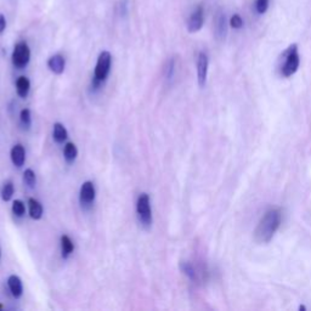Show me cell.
<instances>
[{"label": "cell", "mask_w": 311, "mask_h": 311, "mask_svg": "<svg viewBox=\"0 0 311 311\" xmlns=\"http://www.w3.org/2000/svg\"><path fill=\"white\" fill-rule=\"evenodd\" d=\"M282 221V212L279 208L267 211L254 231V239L259 245H266L273 238Z\"/></svg>", "instance_id": "6da1fadb"}, {"label": "cell", "mask_w": 311, "mask_h": 311, "mask_svg": "<svg viewBox=\"0 0 311 311\" xmlns=\"http://www.w3.org/2000/svg\"><path fill=\"white\" fill-rule=\"evenodd\" d=\"M282 64H281V75L286 78L292 77L299 68L300 56L298 51V45L292 44L287 48V50L282 54Z\"/></svg>", "instance_id": "7a4b0ae2"}, {"label": "cell", "mask_w": 311, "mask_h": 311, "mask_svg": "<svg viewBox=\"0 0 311 311\" xmlns=\"http://www.w3.org/2000/svg\"><path fill=\"white\" fill-rule=\"evenodd\" d=\"M111 63H112V56L109 51H102L98 55L96 67H95L94 82H92L95 88L107 79L111 71Z\"/></svg>", "instance_id": "3957f363"}, {"label": "cell", "mask_w": 311, "mask_h": 311, "mask_svg": "<svg viewBox=\"0 0 311 311\" xmlns=\"http://www.w3.org/2000/svg\"><path fill=\"white\" fill-rule=\"evenodd\" d=\"M30 60L29 46L26 42H18L12 52V63L16 68H24Z\"/></svg>", "instance_id": "277c9868"}, {"label": "cell", "mask_w": 311, "mask_h": 311, "mask_svg": "<svg viewBox=\"0 0 311 311\" xmlns=\"http://www.w3.org/2000/svg\"><path fill=\"white\" fill-rule=\"evenodd\" d=\"M136 212L139 219L145 226H150L152 224V211H151L150 197L147 193H141L136 202Z\"/></svg>", "instance_id": "5b68a950"}, {"label": "cell", "mask_w": 311, "mask_h": 311, "mask_svg": "<svg viewBox=\"0 0 311 311\" xmlns=\"http://www.w3.org/2000/svg\"><path fill=\"white\" fill-rule=\"evenodd\" d=\"M204 24V9L202 5H198L187 20V30L190 33H196L202 29Z\"/></svg>", "instance_id": "8992f818"}, {"label": "cell", "mask_w": 311, "mask_h": 311, "mask_svg": "<svg viewBox=\"0 0 311 311\" xmlns=\"http://www.w3.org/2000/svg\"><path fill=\"white\" fill-rule=\"evenodd\" d=\"M209 60L205 52H199L197 57V82L199 87H204L207 82Z\"/></svg>", "instance_id": "52a82bcc"}, {"label": "cell", "mask_w": 311, "mask_h": 311, "mask_svg": "<svg viewBox=\"0 0 311 311\" xmlns=\"http://www.w3.org/2000/svg\"><path fill=\"white\" fill-rule=\"evenodd\" d=\"M214 30H215V37H217L218 41H224L226 38L227 34V20L225 14L221 10L217 12V16H215L214 21Z\"/></svg>", "instance_id": "ba28073f"}, {"label": "cell", "mask_w": 311, "mask_h": 311, "mask_svg": "<svg viewBox=\"0 0 311 311\" xmlns=\"http://www.w3.org/2000/svg\"><path fill=\"white\" fill-rule=\"evenodd\" d=\"M95 186L91 181H85L83 183L79 192V201L82 205H90L95 199Z\"/></svg>", "instance_id": "9c48e42d"}, {"label": "cell", "mask_w": 311, "mask_h": 311, "mask_svg": "<svg viewBox=\"0 0 311 311\" xmlns=\"http://www.w3.org/2000/svg\"><path fill=\"white\" fill-rule=\"evenodd\" d=\"M48 67L55 75H61V73H63L64 67H66V60H64L62 55L56 54L48 60Z\"/></svg>", "instance_id": "30bf717a"}, {"label": "cell", "mask_w": 311, "mask_h": 311, "mask_svg": "<svg viewBox=\"0 0 311 311\" xmlns=\"http://www.w3.org/2000/svg\"><path fill=\"white\" fill-rule=\"evenodd\" d=\"M11 161L17 168L22 167L24 161H26V151H24L22 145L17 144L11 149Z\"/></svg>", "instance_id": "8fae6325"}, {"label": "cell", "mask_w": 311, "mask_h": 311, "mask_svg": "<svg viewBox=\"0 0 311 311\" xmlns=\"http://www.w3.org/2000/svg\"><path fill=\"white\" fill-rule=\"evenodd\" d=\"M8 286L9 289H10L12 297L15 298H20L23 293V287H22V282H21V279L16 275H11L8 280Z\"/></svg>", "instance_id": "7c38bea8"}, {"label": "cell", "mask_w": 311, "mask_h": 311, "mask_svg": "<svg viewBox=\"0 0 311 311\" xmlns=\"http://www.w3.org/2000/svg\"><path fill=\"white\" fill-rule=\"evenodd\" d=\"M29 89H30V83L29 79L27 77L21 76L20 78L16 81V90L17 94L20 97H27L29 94Z\"/></svg>", "instance_id": "4fadbf2b"}, {"label": "cell", "mask_w": 311, "mask_h": 311, "mask_svg": "<svg viewBox=\"0 0 311 311\" xmlns=\"http://www.w3.org/2000/svg\"><path fill=\"white\" fill-rule=\"evenodd\" d=\"M29 204V215L32 219L39 220L43 217V205L39 201H37L36 198H29L28 199Z\"/></svg>", "instance_id": "5bb4252c"}, {"label": "cell", "mask_w": 311, "mask_h": 311, "mask_svg": "<svg viewBox=\"0 0 311 311\" xmlns=\"http://www.w3.org/2000/svg\"><path fill=\"white\" fill-rule=\"evenodd\" d=\"M75 251V245H73L72 239L67 235L61 236V252H62V257L67 258Z\"/></svg>", "instance_id": "9a60e30c"}, {"label": "cell", "mask_w": 311, "mask_h": 311, "mask_svg": "<svg viewBox=\"0 0 311 311\" xmlns=\"http://www.w3.org/2000/svg\"><path fill=\"white\" fill-rule=\"evenodd\" d=\"M68 133H67L66 128L61 123H55L54 124V139L57 144H62L63 141H66Z\"/></svg>", "instance_id": "2e32d148"}, {"label": "cell", "mask_w": 311, "mask_h": 311, "mask_svg": "<svg viewBox=\"0 0 311 311\" xmlns=\"http://www.w3.org/2000/svg\"><path fill=\"white\" fill-rule=\"evenodd\" d=\"M63 155L64 159H66L68 163H73L76 161L77 156H78V150H77V146L73 143L66 144L63 149Z\"/></svg>", "instance_id": "e0dca14e"}, {"label": "cell", "mask_w": 311, "mask_h": 311, "mask_svg": "<svg viewBox=\"0 0 311 311\" xmlns=\"http://www.w3.org/2000/svg\"><path fill=\"white\" fill-rule=\"evenodd\" d=\"M180 269L185 273V275L189 277L190 280H192V281H196V280L198 279V275H197V271L195 269V266H193L191 263L184 261V263L180 264Z\"/></svg>", "instance_id": "ac0fdd59"}, {"label": "cell", "mask_w": 311, "mask_h": 311, "mask_svg": "<svg viewBox=\"0 0 311 311\" xmlns=\"http://www.w3.org/2000/svg\"><path fill=\"white\" fill-rule=\"evenodd\" d=\"M14 184L11 181H8L3 185L2 187V199L4 202H9L12 198V195H14Z\"/></svg>", "instance_id": "d6986e66"}, {"label": "cell", "mask_w": 311, "mask_h": 311, "mask_svg": "<svg viewBox=\"0 0 311 311\" xmlns=\"http://www.w3.org/2000/svg\"><path fill=\"white\" fill-rule=\"evenodd\" d=\"M20 121L24 129L30 128V124H32V116H30V111L28 109H23L21 111Z\"/></svg>", "instance_id": "ffe728a7"}, {"label": "cell", "mask_w": 311, "mask_h": 311, "mask_svg": "<svg viewBox=\"0 0 311 311\" xmlns=\"http://www.w3.org/2000/svg\"><path fill=\"white\" fill-rule=\"evenodd\" d=\"M23 180L29 187H34L37 183V177L34 171H33L32 169H26L23 173Z\"/></svg>", "instance_id": "44dd1931"}, {"label": "cell", "mask_w": 311, "mask_h": 311, "mask_svg": "<svg viewBox=\"0 0 311 311\" xmlns=\"http://www.w3.org/2000/svg\"><path fill=\"white\" fill-rule=\"evenodd\" d=\"M24 212H26V208H24L23 202L20 201V199L14 201V203H12V213L16 215V217L21 218L24 215Z\"/></svg>", "instance_id": "7402d4cb"}, {"label": "cell", "mask_w": 311, "mask_h": 311, "mask_svg": "<svg viewBox=\"0 0 311 311\" xmlns=\"http://www.w3.org/2000/svg\"><path fill=\"white\" fill-rule=\"evenodd\" d=\"M269 4H270V0H255V11H257V14L259 15H264L267 11V9H269Z\"/></svg>", "instance_id": "603a6c76"}, {"label": "cell", "mask_w": 311, "mask_h": 311, "mask_svg": "<svg viewBox=\"0 0 311 311\" xmlns=\"http://www.w3.org/2000/svg\"><path fill=\"white\" fill-rule=\"evenodd\" d=\"M230 26L235 29H239L243 26V20L238 14H235L230 18Z\"/></svg>", "instance_id": "cb8c5ba5"}, {"label": "cell", "mask_w": 311, "mask_h": 311, "mask_svg": "<svg viewBox=\"0 0 311 311\" xmlns=\"http://www.w3.org/2000/svg\"><path fill=\"white\" fill-rule=\"evenodd\" d=\"M174 68H175V62L174 60H170L168 62V66H167V78L168 79H171L174 76Z\"/></svg>", "instance_id": "d4e9b609"}, {"label": "cell", "mask_w": 311, "mask_h": 311, "mask_svg": "<svg viewBox=\"0 0 311 311\" xmlns=\"http://www.w3.org/2000/svg\"><path fill=\"white\" fill-rule=\"evenodd\" d=\"M5 28H6V18L4 15L0 14V34L4 32Z\"/></svg>", "instance_id": "484cf974"}, {"label": "cell", "mask_w": 311, "mask_h": 311, "mask_svg": "<svg viewBox=\"0 0 311 311\" xmlns=\"http://www.w3.org/2000/svg\"><path fill=\"white\" fill-rule=\"evenodd\" d=\"M119 8H121V14L122 15L127 14V9H128L127 0H122V3H121V5H119Z\"/></svg>", "instance_id": "4316f807"}, {"label": "cell", "mask_w": 311, "mask_h": 311, "mask_svg": "<svg viewBox=\"0 0 311 311\" xmlns=\"http://www.w3.org/2000/svg\"><path fill=\"white\" fill-rule=\"evenodd\" d=\"M0 310H3V305H0Z\"/></svg>", "instance_id": "83f0119b"}]
</instances>
